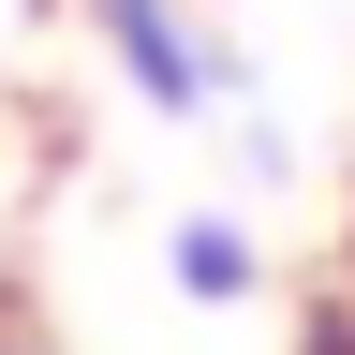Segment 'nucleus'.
I'll list each match as a JSON object with an SVG mask.
<instances>
[{"label":"nucleus","instance_id":"nucleus-1","mask_svg":"<svg viewBox=\"0 0 355 355\" xmlns=\"http://www.w3.org/2000/svg\"><path fill=\"white\" fill-rule=\"evenodd\" d=\"M89 44H104V74L148 119H178V133H207L222 104H237V44H222L193 0H89Z\"/></svg>","mask_w":355,"mask_h":355},{"label":"nucleus","instance_id":"nucleus-2","mask_svg":"<svg viewBox=\"0 0 355 355\" xmlns=\"http://www.w3.org/2000/svg\"><path fill=\"white\" fill-rule=\"evenodd\" d=\"M163 282L193 296V311H252V296H266V252H252L237 207H193V222L163 237Z\"/></svg>","mask_w":355,"mask_h":355},{"label":"nucleus","instance_id":"nucleus-3","mask_svg":"<svg viewBox=\"0 0 355 355\" xmlns=\"http://www.w3.org/2000/svg\"><path fill=\"white\" fill-rule=\"evenodd\" d=\"M0 355H15V340H0Z\"/></svg>","mask_w":355,"mask_h":355}]
</instances>
